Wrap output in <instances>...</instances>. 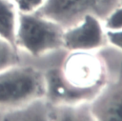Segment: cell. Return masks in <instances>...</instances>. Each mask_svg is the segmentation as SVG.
<instances>
[{
  "label": "cell",
  "mask_w": 122,
  "mask_h": 121,
  "mask_svg": "<svg viewBox=\"0 0 122 121\" xmlns=\"http://www.w3.org/2000/svg\"><path fill=\"white\" fill-rule=\"evenodd\" d=\"M49 117L50 121H96L87 102L73 105L50 104Z\"/></svg>",
  "instance_id": "cell-9"
},
{
  "label": "cell",
  "mask_w": 122,
  "mask_h": 121,
  "mask_svg": "<svg viewBox=\"0 0 122 121\" xmlns=\"http://www.w3.org/2000/svg\"><path fill=\"white\" fill-rule=\"evenodd\" d=\"M17 8L18 11L30 12L36 10L44 0H10Z\"/></svg>",
  "instance_id": "cell-13"
},
{
  "label": "cell",
  "mask_w": 122,
  "mask_h": 121,
  "mask_svg": "<svg viewBox=\"0 0 122 121\" xmlns=\"http://www.w3.org/2000/svg\"><path fill=\"white\" fill-rule=\"evenodd\" d=\"M45 77L30 66H12L0 71V109L14 110L45 97Z\"/></svg>",
  "instance_id": "cell-1"
},
{
  "label": "cell",
  "mask_w": 122,
  "mask_h": 121,
  "mask_svg": "<svg viewBox=\"0 0 122 121\" xmlns=\"http://www.w3.org/2000/svg\"><path fill=\"white\" fill-rule=\"evenodd\" d=\"M105 40L101 20L93 15H87L80 22L64 30L63 47L71 51H88L102 47Z\"/></svg>",
  "instance_id": "cell-5"
},
{
  "label": "cell",
  "mask_w": 122,
  "mask_h": 121,
  "mask_svg": "<svg viewBox=\"0 0 122 121\" xmlns=\"http://www.w3.org/2000/svg\"><path fill=\"white\" fill-rule=\"evenodd\" d=\"M17 17L16 6L10 0H0V38L14 47Z\"/></svg>",
  "instance_id": "cell-10"
},
{
  "label": "cell",
  "mask_w": 122,
  "mask_h": 121,
  "mask_svg": "<svg viewBox=\"0 0 122 121\" xmlns=\"http://www.w3.org/2000/svg\"><path fill=\"white\" fill-rule=\"evenodd\" d=\"M106 40L114 47L122 50V30H107L105 32Z\"/></svg>",
  "instance_id": "cell-14"
},
{
  "label": "cell",
  "mask_w": 122,
  "mask_h": 121,
  "mask_svg": "<svg viewBox=\"0 0 122 121\" xmlns=\"http://www.w3.org/2000/svg\"><path fill=\"white\" fill-rule=\"evenodd\" d=\"M66 65L63 70L66 77L74 85L89 87L105 84V77L98 61L90 55L78 51Z\"/></svg>",
  "instance_id": "cell-7"
},
{
  "label": "cell",
  "mask_w": 122,
  "mask_h": 121,
  "mask_svg": "<svg viewBox=\"0 0 122 121\" xmlns=\"http://www.w3.org/2000/svg\"><path fill=\"white\" fill-rule=\"evenodd\" d=\"M89 106L96 121H122V66L116 80L105 84Z\"/></svg>",
  "instance_id": "cell-6"
},
{
  "label": "cell",
  "mask_w": 122,
  "mask_h": 121,
  "mask_svg": "<svg viewBox=\"0 0 122 121\" xmlns=\"http://www.w3.org/2000/svg\"><path fill=\"white\" fill-rule=\"evenodd\" d=\"M18 61L17 48L0 38V71L17 65Z\"/></svg>",
  "instance_id": "cell-11"
},
{
  "label": "cell",
  "mask_w": 122,
  "mask_h": 121,
  "mask_svg": "<svg viewBox=\"0 0 122 121\" xmlns=\"http://www.w3.org/2000/svg\"><path fill=\"white\" fill-rule=\"evenodd\" d=\"M103 21L108 30H122V5L114 8Z\"/></svg>",
  "instance_id": "cell-12"
},
{
  "label": "cell",
  "mask_w": 122,
  "mask_h": 121,
  "mask_svg": "<svg viewBox=\"0 0 122 121\" xmlns=\"http://www.w3.org/2000/svg\"><path fill=\"white\" fill-rule=\"evenodd\" d=\"M50 104L45 98L9 111L1 121H50Z\"/></svg>",
  "instance_id": "cell-8"
},
{
  "label": "cell",
  "mask_w": 122,
  "mask_h": 121,
  "mask_svg": "<svg viewBox=\"0 0 122 121\" xmlns=\"http://www.w3.org/2000/svg\"><path fill=\"white\" fill-rule=\"evenodd\" d=\"M119 5L120 0H44L34 11L66 30L87 15H93L103 21Z\"/></svg>",
  "instance_id": "cell-3"
},
{
  "label": "cell",
  "mask_w": 122,
  "mask_h": 121,
  "mask_svg": "<svg viewBox=\"0 0 122 121\" xmlns=\"http://www.w3.org/2000/svg\"><path fill=\"white\" fill-rule=\"evenodd\" d=\"M64 29L36 11H18L15 31V47L32 56L63 47Z\"/></svg>",
  "instance_id": "cell-2"
},
{
  "label": "cell",
  "mask_w": 122,
  "mask_h": 121,
  "mask_svg": "<svg viewBox=\"0 0 122 121\" xmlns=\"http://www.w3.org/2000/svg\"><path fill=\"white\" fill-rule=\"evenodd\" d=\"M45 77V99L51 105H73L92 101L105 84L80 87L71 83L64 74L62 69L52 68Z\"/></svg>",
  "instance_id": "cell-4"
},
{
  "label": "cell",
  "mask_w": 122,
  "mask_h": 121,
  "mask_svg": "<svg viewBox=\"0 0 122 121\" xmlns=\"http://www.w3.org/2000/svg\"><path fill=\"white\" fill-rule=\"evenodd\" d=\"M120 5H122V0H120Z\"/></svg>",
  "instance_id": "cell-15"
}]
</instances>
